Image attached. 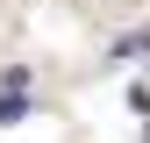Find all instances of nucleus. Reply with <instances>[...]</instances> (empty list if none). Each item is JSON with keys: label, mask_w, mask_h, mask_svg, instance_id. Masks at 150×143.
<instances>
[{"label": "nucleus", "mask_w": 150, "mask_h": 143, "mask_svg": "<svg viewBox=\"0 0 150 143\" xmlns=\"http://www.w3.org/2000/svg\"><path fill=\"white\" fill-rule=\"evenodd\" d=\"M0 122H22V72H14L7 93H0Z\"/></svg>", "instance_id": "nucleus-1"}]
</instances>
